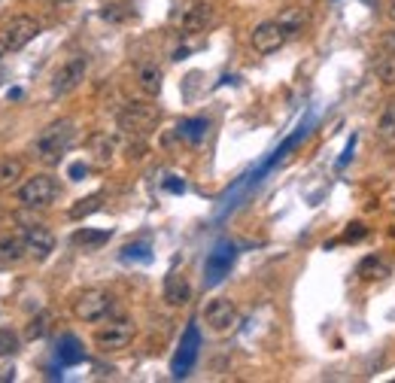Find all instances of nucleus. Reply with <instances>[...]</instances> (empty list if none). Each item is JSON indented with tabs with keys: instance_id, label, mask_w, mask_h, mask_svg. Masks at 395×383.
<instances>
[{
	"instance_id": "obj_1",
	"label": "nucleus",
	"mask_w": 395,
	"mask_h": 383,
	"mask_svg": "<svg viewBox=\"0 0 395 383\" xmlns=\"http://www.w3.org/2000/svg\"><path fill=\"white\" fill-rule=\"evenodd\" d=\"M73 140H76V125L70 119H58L40 131V137L34 140V152H37L40 161L58 164L64 159V152L73 146Z\"/></svg>"
},
{
	"instance_id": "obj_2",
	"label": "nucleus",
	"mask_w": 395,
	"mask_h": 383,
	"mask_svg": "<svg viewBox=\"0 0 395 383\" xmlns=\"http://www.w3.org/2000/svg\"><path fill=\"white\" fill-rule=\"evenodd\" d=\"M158 116H161V113H158V107H152V103L131 101L119 110V128L131 137H143L158 125Z\"/></svg>"
},
{
	"instance_id": "obj_3",
	"label": "nucleus",
	"mask_w": 395,
	"mask_h": 383,
	"mask_svg": "<svg viewBox=\"0 0 395 383\" xmlns=\"http://www.w3.org/2000/svg\"><path fill=\"white\" fill-rule=\"evenodd\" d=\"M134 335H137L134 319H128V317L107 319V323L98 326V332H94V347L103 353H116V350H125V347L134 341Z\"/></svg>"
},
{
	"instance_id": "obj_4",
	"label": "nucleus",
	"mask_w": 395,
	"mask_h": 383,
	"mask_svg": "<svg viewBox=\"0 0 395 383\" xmlns=\"http://www.w3.org/2000/svg\"><path fill=\"white\" fill-rule=\"evenodd\" d=\"M113 310V295L103 289H82L73 298V317L82 323H101Z\"/></svg>"
},
{
	"instance_id": "obj_5",
	"label": "nucleus",
	"mask_w": 395,
	"mask_h": 383,
	"mask_svg": "<svg viewBox=\"0 0 395 383\" xmlns=\"http://www.w3.org/2000/svg\"><path fill=\"white\" fill-rule=\"evenodd\" d=\"M85 73H89V58L85 55H70L64 64L52 76V98H64V94L76 92L82 85Z\"/></svg>"
},
{
	"instance_id": "obj_6",
	"label": "nucleus",
	"mask_w": 395,
	"mask_h": 383,
	"mask_svg": "<svg viewBox=\"0 0 395 383\" xmlns=\"http://www.w3.org/2000/svg\"><path fill=\"white\" fill-rule=\"evenodd\" d=\"M58 198V180L49 173H34L31 180H24L19 186V201L24 207H49Z\"/></svg>"
},
{
	"instance_id": "obj_7",
	"label": "nucleus",
	"mask_w": 395,
	"mask_h": 383,
	"mask_svg": "<svg viewBox=\"0 0 395 383\" xmlns=\"http://www.w3.org/2000/svg\"><path fill=\"white\" fill-rule=\"evenodd\" d=\"M237 259V247L231 240H219L213 250H210L207 262H204V286H219L228 277V271L234 268Z\"/></svg>"
},
{
	"instance_id": "obj_8",
	"label": "nucleus",
	"mask_w": 395,
	"mask_h": 383,
	"mask_svg": "<svg viewBox=\"0 0 395 383\" xmlns=\"http://www.w3.org/2000/svg\"><path fill=\"white\" fill-rule=\"evenodd\" d=\"M37 34H40L37 19H31V15H13V19L3 24V31H0V40H3V46L10 52H19L28 46Z\"/></svg>"
},
{
	"instance_id": "obj_9",
	"label": "nucleus",
	"mask_w": 395,
	"mask_h": 383,
	"mask_svg": "<svg viewBox=\"0 0 395 383\" xmlns=\"http://www.w3.org/2000/svg\"><path fill=\"white\" fill-rule=\"evenodd\" d=\"M198 350H201V332H198V326L192 323L186 328V335L180 338V347H177V353H173V362H171V374L173 377H186V374L192 371V365H195L198 359Z\"/></svg>"
},
{
	"instance_id": "obj_10",
	"label": "nucleus",
	"mask_w": 395,
	"mask_h": 383,
	"mask_svg": "<svg viewBox=\"0 0 395 383\" xmlns=\"http://www.w3.org/2000/svg\"><path fill=\"white\" fill-rule=\"evenodd\" d=\"M286 40H289V31L280 22H261L250 34V43L259 55H274V52L286 46Z\"/></svg>"
},
{
	"instance_id": "obj_11",
	"label": "nucleus",
	"mask_w": 395,
	"mask_h": 383,
	"mask_svg": "<svg viewBox=\"0 0 395 383\" xmlns=\"http://www.w3.org/2000/svg\"><path fill=\"white\" fill-rule=\"evenodd\" d=\"M204 323L210 326V332L225 335L228 328H234V323H237L234 304L228 301V298H213V301H207V308H204Z\"/></svg>"
},
{
	"instance_id": "obj_12",
	"label": "nucleus",
	"mask_w": 395,
	"mask_h": 383,
	"mask_svg": "<svg viewBox=\"0 0 395 383\" xmlns=\"http://www.w3.org/2000/svg\"><path fill=\"white\" fill-rule=\"evenodd\" d=\"M24 240V250H28V256H34L37 262H46L52 256V250H55V234H52L46 225H28L22 234Z\"/></svg>"
},
{
	"instance_id": "obj_13",
	"label": "nucleus",
	"mask_w": 395,
	"mask_h": 383,
	"mask_svg": "<svg viewBox=\"0 0 395 383\" xmlns=\"http://www.w3.org/2000/svg\"><path fill=\"white\" fill-rule=\"evenodd\" d=\"M374 134H377V143L380 146L395 150V98L383 103L380 116H377V125H374Z\"/></svg>"
},
{
	"instance_id": "obj_14",
	"label": "nucleus",
	"mask_w": 395,
	"mask_h": 383,
	"mask_svg": "<svg viewBox=\"0 0 395 383\" xmlns=\"http://www.w3.org/2000/svg\"><path fill=\"white\" fill-rule=\"evenodd\" d=\"M210 22H213V6L210 3H192L189 10L182 13L180 28H182V34H201L204 28H210Z\"/></svg>"
},
{
	"instance_id": "obj_15",
	"label": "nucleus",
	"mask_w": 395,
	"mask_h": 383,
	"mask_svg": "<svg viewBox=\"0 0 395 383\" xmlns=\"http://www.w3.org/2000/svg\"><path fill=\"white\" fill-rule=\"evenodd\" d=\"M164 301L171 308H186L192 301V286L182 274H168V280H164Z\"/></svg>"
},
{
	"instance_id": "obj_16",
	"label": "nucleus",
	"mask_w": 395,
	"mask_h": 383,
	"mask_svg": "<svg viewBox=\"0 0 395 383\" xmlns=\"http://www.w3.org/2000/svg\"><path fill=\"white\" fill-rule=\"evenodd\" d=\"M161 82H164V73L155 61H143V64L137 67V85L143 89V94L155 98V94L161 92Z\"/></svg>"
},
{
	"instance_id": "obj_17",
	"label": "nucleus",
	"mask_w": 395,
	"mask_h": 383,
	"mask_svg": "<svg viewBox=\"0 0 395 383\" xmlns=\"http://www.w3.org/2000/svg\"><path fill=\"white\" fill-rule=\"evenodd\" d=\"M85 359V347H82V341H79L76 335H61L58 338V362L61 365H79Z\"/></svg>"
},
{
	"instance_id": "obj_18",
	"label": "nucleus",
	"mask_w": 395,
	"mask_h": 383,
	"mask_svg": "<svg viewBox=\"0 0 395 383\" xmlns=\"http://www.w3.org/2000/svg\"><path fill=\"white\" fill-rule=\"evenodd\" d=\"M24 177V161L10 155V159H0V192H10L15 182Z\"/></svg>"
},
{
	"instance_id": "obj_19",
	"label": "nucleus",
	"mask_w": 395,
	"mask_h": 383,
	"mask_svg": "<svg viewBox=\"0 0 395 383\" xmlns=\"http://www.w3.org/2000/svg\"><path fill=\"white\" fill-rule=\"evenodd\" d=\"M210 131V122L204 116H198V119H186V122H180V128H177V134L182 137L186 143H204V137Z\"/></svg>"
},
{
	"instance_id": "obj_20",
	"label": "nucleus",
	"mask_w": 395,
	"mask_h": 383,
	"mask_svg": "<svg viewBox=\"0 0 395 383\" xmlns=\"http://www.w3.org/2000/svg\"><path fill=\"white\" fill-rule=\"evenodd\" d=\"M28 256L22 238H0V268H10Z\"/></svg>"
},
{
	"instance_id": "obj_21",
	"label": "nucleus",
	"mask_w": 395,
	"mask_h": 383,
	"mask_svg": "<svg viewBox=\"0 0 395 383\" xmlns=\"http://www.w3.org/2000/svg\"><path fill=\"white\" fill-rule=\"evenodd\" d=\"M73 247H82V250H98L110 240V231H98V229H79L73 231Z\"/></svg>"
},
{
	"instance_id": "obj_22",
	"label": "nucleus",
	"mask_w": 395,
	"mask_h": 383,
	"mask_svg": "<svg viewBox=\"0 0 395 383\" xmlns=\"http://www.w3.org/2000/svg\"><path fill=\"white\" fill-rule=\"evenodd\" d=\"M389 274V268H386V262L380 256H365L362 262H359V277L368 283H374V280H383V277Z\"/></svg>"
},
{
	"instance_id": "obj_23",
	"label": "nucleus",
	"mask_w": 395,
	"mask_h": 383,
	"mask_svg": "<svg viewBox=\"0 0 395 383\" xmlns=\"http://www.w3.org/2000/svg\"><path fill=\"white\" fill-rule=\"evenodd\" d=\"M283 28L289 31V37H295L298 31L307 24V10H298V6H289V10L280 13V19H277Z\"/></svg>"
},
{
	"instance_id": "obj_24",
	"label": "nucleus",
	"mask_w": 395,
	"mask_h": 383,
	"mask_svg": "<svg viewBox=\"0 0 395 383\" xmlns=\"http://www.w3.org/2000/svg\"><path fill=\"white\" fill-rule=\"evenodd\" d=\"M119 259H122V262H152V247H149L146 240L128 243V247H122Z\"/></svg>"
},
{
	"instance_id": "obj_25",
	"label": "nucleus",
	"mask_w": 395,
	"mask_h": 383,
	"mask_svg": "<svg viewBox=\"0 0 395 383\" xmlns=\"http://www.w3.org/2000/svg\"><path fill=\"white\" fill-rule=\"evenodd\" d=\"M374 76L383 85H395V52H386L383 58H377L374 64Z\"/></svg>"
},
{
	"instance_id": "obj_26",
	"label": "nucleus",
	"mask_w": 395,
	"mask_h": 383,
	"mask_svg": "<svg viewBox=\"0 0 395 383\" xmlns=\"http://www.w3.org/2000/svg\"><path fill=\"white\" fill-rule=\"evenodd\" d=\"M101 201H103V195H89V198H82V201H76L73 207H70L67 216L70 219H85L89 213L101 210Z\"/></svg>"
},
{
	"instance_id": "obj_27",
	"label": "nucleus",
	"mask_w": 395,
	"mask_h": 383,
	"mask_svg": "<svg viewBox=\"0 0 395 383\" xmlns=\"http://www.w3.org/2000/svg\"><path fill=\"white\" fill-rule=\"evenodd\" d=\"M22 347V338L13 332V328H0V359H6V356H15Z\"/></svg>"
},
{
	"instance_id": "obj_28",
	"label": "nucleus",
	"mask_w": 395,
	"mask_h": 383,
	"mask_svg": "<svg viewBox=\"0 0 395 383\" xmlns=\"http://www.w3.org/2000/svg\"><path fill=\"white\" fill-rule=\"evenodd\" d=\"M46 332H49V313H40V317H34L31 323H28V328H24V338H28V341H40Z\"/></svg>"
},
{
	"instance_id": "obj_29",
	"label": "nucleus",
	"mask_w": 395,
	"mask_h": 383,
	"mask_svg": "<svg viewBox=\"0 0 395 383\" xmlns=\"http://www.w3.org/2000/svg\"><path fill=\"white\" fill-rule=\"evenodd\" d=\"M110 155H113V140L110 137H94V159H98L101 164L103 161H110Z\"/></svg>"
},
{
	"instance_id": "obj_30",
	"label": "nucleus",
	"mask_w": 395,
	"mask_h": 383,
	"mask_svg": "<svg viewBox=\"0 0 395 383\" xmlns=\"http://www.w3.org/2000/svg\"><path fill=\"white\" fill-rule=\"evenodd\" d=\"M128 10H125V6H119V3H110V6H103V10H101V19L103 22H125L128 19Z\"/></svg>"
},
{
	"instance_id": "obj_31",
	"label": "nucleus",
	"mask_w": 395,
	"mask_h": 383,
	"mask_svg": "<svg viewBox=\"0 0 395 383\" xmlns=\"http://www.w3.org/2000/svg\"><path fill=\"white\" fill-rule=\"evenodd\" d=\"M368 238V229L362 222H350L347 225V231H344V243H359V240H365Z\"/></svg>"
},
{
	"instance_id": "obj_32",
	"label": "nucleus",
	"mask_w": 395,
	"mask_h": 383,
	"mask_svg": "<svg viewBox=\"0 0 395 383\" xmlns=\"http://www.w3.org/2000/svg\"><path fill=\"white\" fill-rule=\"evenodd\" d=\"M164 189L173 192V195H182V192H186V182H182L180 177H168L164 180Z\"/></svg>"
},
{
	"instance_id": "obj_33",
	"label": "nucleus",
	"mask_w": 395,
	"mask_h": 383,
	"mask_svg": "<svg viewBox=\"0 0 395 383\" xmlns=\"http://www.w3.org/2000/svg\"><path fill=\"white\" fill-rule=\"evenodd\" d=\"M85 173H89V168H85L82 161H76V164H70V180H82Z\"/></svg>"
},
{
	"instance_id": "obj_34",
	"label": "nucleus",
	"mask_w": 395,
	"mask_h": 383,
	"mask_svg": "<svg viewBox=\"0 0 395 383\" xmlns=\"http://www.w3.org/2000/svg\"><path fill=\"white\" fill-rule=\"evenodd\" d=\"M353 146H356V137H350V140H347V150H344V155H340V161H338V168H344V164L350 161V155H353Z\"/></svg>"
},
{
	"instance_id": "obj_35",
	"label": "nucleus",
	"mask_w": 395,
	"mask_h": 383,
	"mask_svg": "<svg viewBox=\"0 0 395 383\" xmlns=\"http://www.w3.org/2000/svg\"><path fill=\"white\" fill-rule=\"evenodd\" d=\"M383 52H395V31L383 34Z\"/></svg>"
},
{
	"instance_id": "obj_36",
	"label": "nucleus",
	"mask_w": 395,
	"mask_h": 383,
	"mask_svg": "<svg viewBox=\"0 0 395 383\" xmlns=\"http://www.w3.org/2000/svg\"><path fill=\"white\" fill-rule=\"evenodd\" d=\"M386 19L395 22V0H386Z\"/></svg>"
},
{
	"instance_id": "obj_37",
	"label": "nucleus",
	"mask_w": 395,
	"mask_h": 383,
	"mask_svg": "<svg viewBox=\"0 0 395 383\" xmlns=\"http://www.w3.org/2000/svg\"><path fill=\"white\" fill-rule=\"evenodd\" d=\"M49 6H64V3H73V0H46Z\"/></svg>"
},
{
	"instance_id": "obj_38",
	"label": "nucleus",
	"mask_w": 395,
	"mask_h": 383,
	"mask_svg": "<svg viewBox=\"0 0 395 383\" xmlns=\"http://www.w3.org/2000/svg\"><path fill=\"white\" fill-rule=\"evenodd\" d=\"M6 52H10V49H6V46H3V40H0V61H3V55H6Z\"/></svg>"
}]
</instances>
